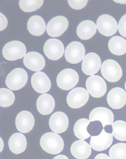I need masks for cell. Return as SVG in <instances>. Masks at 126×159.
Segmentation results:
<instances>
[{
  "mask_svg": "<svg viewBox=\"0 0 126 159\" xmlns=\"http://www.w3.org/2000/svg\"><path fill=\"white\" fill-rule=\"evenodd\" d=\"M40 145L45 152L56 155L63 150L64 142L62 138L58 134L49 132L42 135L40 140Z\"/></svg>",
  "mask_w": 126,
  "mask_h": 159,
  "instance_id": "cell-1",
  "label": "cell"
},
{
  "mask_svg": "<svg viewBox=\"0 0 126 159\" xmlns=\"http://www.w3.org/2000/svg\"><path fill=\"white\" fill-rule=\"evenodd\" d=\"M28 80L26 71L22 68H16L7 75L5 83L10 89L16 91L21 89L25 86Z\"/></svg>",
  "mask_w": 126,
  "mask_h": 159,
  "instance_id": "cell-2",
  "label": "cell"
},
{
  "mask_svg": "<svg viewBox=\"0 0 126 159\" xmlns=\"http://www.w3.org/2000/svg\"><path fill=\"white\" fill-rule=\"evenodd\" d=\"M101 70L103 76L111 83L116 82L120 80L123 75L121 66L113 60H105L101 66Z\"/></svg>",
  "mask_w": 126,
  "mask_h": 159,
  "instance_id": "cell-3",
  "label": "cell"
},
{
  "mask_svg": "<svg viewBox=\"0 0 126 159\" xmlns=\"http://www.w3.org/2000/svg\"><path fill=\"white\" fill-rule=\"evenodd\" d=\"M27 52L25 45L21 41H13L7 43L4 46L2 54L5 59L8 61L21 59Z\"/></svg>",
  "mask_w": 126,
  "mask_h": 159,
  "instance_id": "cell-4",
  "label": "cell"
},
{
  "mask_svg": "<svg viewBox=\"0 0 126 159\" xmlns=\"http://www.w3.org/2000/svg\"><path fill=\"white\" fill-rule=\"evenodd\" d=\"M79 75L74 70L66 69L63 70L58 74L56 80L59 88L69 90L74 88L79 81Z\"/></svg>",
  "mask_w": 126,
  "mask_h": 159,
  "instance_id": "cell-5",
  "label": "cell"
},
{
  "mask_svg": "<svg viewBox=\"0 0 126 159\" xmlns=\"http://www.w3.org/2000/svg\"><path fill=\"white\" fill-rule=\"evenodd\" d=\"M86 87L88 92L93 98L102 97L107 92L106 82L99 75H94L88 77L86 81Z\"/></svg>",
  "mask_w": 126,
  "mask_h": 159,
  "instance_id": "cell-6",
  "label": "cell"
},
{
  "mask_svg": "<svg viewBox=\"0 0 126 159\" xmlns=\"http://www.w3.org/2000/svg\"><path fill=\"white\" fill-rule=\"evenodd\" d=\"M89 98L87 91L84 88L78 87L69 92L67 96V102L69 107L78 109L85 105Z\"/></svg>",
  "mask_w": 126,
  "mask_h": 159,
  "instance_id": "cell-7",
  "label": "cell"
},
{
  "mask_svg": "<svg viewBox=\"0 0 126 159\" xmlns=\"http://www.w3.org/2000/svg\"><path fill=\"white\" fill-rule=\"evenodd\" d=\"M97 25L99 33L106 37L114 35L118 30V24L116 20L107 14L99 16L97 20Z\"/></svg>",
  "mask_w": 126,
  "mask_h": 159,
  "instance_id": "cell-8",
  "label": "cell"
},
{
  "mask_svg": "<svg viewBox=\"0 0 126 159\" xmlns=\"http://www.w3.org/2000/svg\"><path fill=\"white\" fill-rule=\"evenodd\" d=\"M85 52V49L82 43L78 41H73L69 43L66 48L65 57L69 63L78 64L83 59Z\"/></svg>",
  "mask_w": 126,
  "mask_h": 159,
  "instance_id": "cell-9",
  "label": "cell"
},
{
  "mask_svg": "<svg viewBox=\"0 0 126 159\" xmlns=\"http://www.w3.org/2000/svg\"><path fill=\"white\" fill-rule=\"evenodd\" d=\"M43 50L45 55L49 59L56 61L62 57L65 47L63 43L59 40L49 39L45 43Z\"/></svg>",
  "mask_w": 126,
  "mask_h": 159,
  "instance_id": "cell-10",
  "label": "cell"
},
{
  "mask_svg": "<svg viewBox=\"0 0 126 159\" xmlns=\"http://www.w3.org/2000/svg\"><path fill=\"white\" fill-rule=\"evenodd\" d=\"M68 26V20L65 17L56 16L48 22L46 27L47 32L50 37H59L67 30Z\"/></svg>",
  "mask_w": 126,
  "mask_h": 159,
  "instance_id": "cell-11",
  "label": "cell"
},
{
  "mask_svg": "<svg viewBox=\"0 0 126 159\" xmlns=\"http://www.w3.org/2000/svg\"><path fill=\"white\" fill-rule=\"evenodd\" d=\"M101 60L98 55L90 52L84 57L82 64V70L85 74L94 75L100 69Z\"/></svg>",
  "mask_w": 126,
  "mask_h": 159,
  "instance_id": "cell-12",
  "label": "cell"
},
{
  "mask_svg": "<svg viewBox=\"0 0 126 159\" xmlns=\"http://www.w3.org/2000/svg\"><path fill=\"white\" fill-rule=\"evenodd\" d=\"M90 122L99 121L102 123L103 128L107 125L113 124L114 115L112 111L108 108L104 107H98L94 109L89 115Z\"/></svg>",
  "mask_w": 126,
  "mask_h": 159,
  "instance_id": "cell-13",
  "label": "cell"
},
{
  "mask_svg": "<svg viewBox=\"0 0 126 159\" xmlns=\"http://www.w3.org/2000/svg\"><path fill=\"white\" fill-rule=\"evenodd\" d=\"M69 120L67 115L61 111H57L52 114L49 121L51 129L56 133L65 132L69 127Z\"/></svg>",
  "mask_w": 126,
  "mask_h": 159,
  "instance_id": "cell-14",
  "label": "cell"
},
{
  "mask_svg": "<svg viewBox=\"0 0 126 159\" xmlns=\"http://www.w3.org/2000/svg\"><path fill=\"white\" fill-rule=\"evenodd\" d=\"M35 120L32 113L28 111H22L18 113L15 120L17 129L22 133H29L34 126Z\"/></svg>",
  "mask_w": 126,
  "mask_h": 159,
  "instance_id": "cell-15",
  "label": "cell"
},
{
  "mask_svg": "<svg viewBox=\"0 0 126 159\" xmlns=\"http://www.w3.org/2000/svg\"><path fill=\"white\" fill-rule=\"evenodd\" d=\"M113 142L112 134L107 133L103 129L99 135L92 136L90 144L94 150L101 151L106 150L111 145Z\"/></svg>",
  "mask_w": 126,
  "mask_h": 159,
  "instance_id": "cell-16",
  "label": "cell"
},
{
  "mask_svg": "<svg viewBox=\"0 0 126 159\" xmlns=\"http://www.w3.org/2000/svg\"><path fill=\"white\" fill-rule=\"evenodd\" d=\"M107 101L109 106L112 109H121L126 103V93L125 90L120 88L112 89L107 95Z\"/></svg>",
  "mask_w": 126,
  "mask_h": 159,
  "instance_id": "cell-17",
  "label": "cell"
},
{
  "mask_svg": "<svg viewBox=\"0 0 126 159\" xmlns=\"http://www.w3.org/2000/svg\"><path fill=\"white\" fill-rule=\"evenodd\" d=\"M31 82L34 89L39 93L48 92L51 87L50 79L43 72H37L34 74L32 77Z\"/></svg>",
  "mask_w": 126,
  "mask_h": 159,
  "instance_id": "cell-18",
  "label": "cell"
},
{
  "mask_svg": "<svg viewBox=\"0 0 126 159\" xmlns=\"http://www.w3.org/2000/svg\"><path fill=\"white\" fill-rule=\"evenodd\" d=\"M23 63L25 67L31 70L39 72L45 67L46 62L42 55L39 52H32L27 53L24 56Z\"/></svg>",
  "mask_w": 126,
  "mask_h": 159,
  "instance_id": "cell-19",
  "label": "cell"
},
{
  "mask_svg": "<svg viewBox=\"0 0 126 159\" xmlns=\"http://www.w3.org/2000/svg\"><path fill=\"white\" fill-rule=\"evenodd\" d=\"M71 154L78 159H86L89 158L91 153V148L87 143L83 140H78L71 146Z\"/></svg>",
  "mask_w": 126,
  "mask_h": 159,
  "instance_id": "cell-20",
  "label": "cell"
},
{
  "mask_svg": "<svg viewBox=\"0 0 126 159\" xmlns=\"http://www.w3.org/2000/svg\"><path fill=\"white\" fill-rule=\"evenodd\" d=\"M36 106L37 111L41 114L48 115L54 110L55 106V100L50 94H43L37 99Z\"/></svg>",
  "mask_w": 126,
  "mask_h": 159,
  "instance_id": "cell-21",
  "label": "cell"
},
{
  "mask_svg": "<svg viewBox=\"0 0 126 159\" xmlns=\"http://www.w3.org/2000/svg\"><path fill=\"white\" fill-rule=\"evenodd\" d=\"M9 149L15 154H19L23 152L27 147L26 138L23 134L20 133L13 134L8 142Z\"/></svg>",
  "mask_w": 126,
  "mask_h": 159,
  "instance_id": "cell-22",
  "label": "cell"
},
{
  "mask_svg": "<svg viewBox=\"0 0 126 159\" xmlns=\"http://www.w3.org/2000/svg\"><path fill=\"white\" fill-rule=\"evenodd\" d=\"M97 30L94 22L90 20H85L78 25L77 28V34L80 39L88 40L95 34Z\"/></svg>",
  "mask_w": 126,
  "mask_h": 159,
  "instance_id": "cell-23",
  "label": "cell"
},
{
  "mask_svg": "<svg viewBox=\"0 0 126 159\" xmlns=\"http://www.w3.org/2000/svg\"><path fill=\"white\" fill-rule=\"evenodd\" d=\"M46 28L44 20L40 16H33L28 20L27 28L32 35L39 36L43 35L46 30Z\"/></svg>",
  "mask_w": 126,
  "mask_h": 159,
  "instance_id": "cell-24",
  "label": "cell"
},
{
  "mask_svg": "<svg viewBox=\"0 0 126 159\" xmlns=\"http://www.w3.org/2000/svg\"><path fill=\"white\" fill-rule=\"evenodd\" d=\"M108 47L110 52L115 55H123L126 52V40L123 37L116 36L109 40Z\"/></svg>",
  "mask_w": 126,
  "mask_h": 159,
  "instance_id": "cell-25",
  "label": "cell"
},
{
  "mask_svg": "<svg viewBox=\"0 0 126 159\" xmlns=\"http://www.w3.org/2000/svg\"><path fill=\"white\" fill-rule=\"evenodd\" d=\"M90 121L88 119L82 118L77 121L74 127V132L75 136L79 139L83 140L90 137L88 133L87 128Z\"/></svg>",
  "mask_w": 126,
  "mask_h": 159,
  "instance_id": "cell-26",
  "label": "cell"
},
{
  "mask_svg": "<svg viewBox=\"0 0 126 159\" xmlns=\"http://www.w3.org/2000/svg\"><path fill=\"white\" fill-rule=\"evenodd\" d=\"M112 135L116 139L121 141H126V122L118 120L112 124Z\"/></svg>",
  "mask_w": 126,
  "mask_h": 159,
  "instance_id": "cell-27",
  "label": "cell"
},
{
  "mask_svg": "<svg viewBox=\"0 0 126 159\" xmlns=\"http://www.w3.org/2000/svg\"><path fill=\"white\" fill-rule=\"evenodd\" d=\"M43 2V0H20L19 5L24 12H30L40 8Z\"/></svg>",
  "mask_w": 126,
  "mask_h": 159,
  "instance_id": "cell-28",
  "label": "cell"
},
{
  "mask_svg": "<svg viewBox=\"0 0 126 159\" xmlns=\"http://www.w3.org/2000/svg\"><path fill=\"white\" fill-rule=\"evenodd\" d=\"M109 156L111 159H126V143L116 144L111 148Z\"/></svg>",
  "mask_w": 126,
  "mask_h": 159,
  "instance_id": "cell-29",
  "label": "cell"
},
{
  "mask_svg": "<svg viewBox=\"0 0 126 159\" xmlns=\"http://www.w3.org/2000/svg\"><path fill=\"white\" fill-rule=\"evenodd\" d=\"M0 93V106L1 107H8L14 104L15 97L12 91L6 88H1Z\"/></svg>",
  "mask_w": 126,
  "mask_h": 159,
  "instance_id": "cell-30",
  "label": "cell"
},
{
  "mask_svg": "<svg viewBox=\"0 0 126 159\" xmlns=\"http://www.w3.org/2000/svg\"><path fill=\"white\" fill-rule=\"evenodd\" d=\"M88 1H78V0H69L68 1L69 4L71 8L80 10L85 7L87 4Z\"/></svg>",
  "mask_w": 126,
  "mask_h": 159,
  "instance_id": "cell-31",
  "label": "cell"
},
{
  "mask_svg": "<svg viewBox=\"0 0 126 159\" xmlns=\"http://www.w3.org/2000/svg\"><path fill=\"white\" fill-rule=\"evenodd\" d=\"M118 30L120 34L126 38V14L122 16L120 20Z\"/></svg>",
  "mask_w": 126,
  "mask_h": 159,
  "instance_id": "cell-32",
  "label": "cell"
},
{
  "mask_svg": "<svg viewBox=\"0 0 126 159\" xmlns=\"http://www.w3.org/2000/svg\"><path fill=\"white\" fill-rule=\"evenodd\" d=\"M1 16L3 18V20L1 18V20H3V22H1V24L3 23L2 25L1 26V31L2 30H5V28L7 27V18L5 17V16L3 15V16H2L1 13Z\"/></svg>",
  "mask_w": 126,
  "mask_h": 159,
  "instance_id": "cell-33",
  "label": "cell"
},
{
  "mask_svg": "<svg viewBox=\"0 0 126 159\" xmlns=\"http://www.w3.org/2000/svg\"><path fill=\"white\" fill-rule=\"evenodd\" d=\"M94 159H111L107 155L103 154H99L95 157Z\"/></svg>",
  "mask_w": 126,
  "mask_h": 159,
  "instance_id": "cell-34",
  "label": "cell"
},
{
  "mask_svg": "<svg viewBox=\"0 0 126 159\" xmlns=\"http://www.w3.org/2000/svg\"><path fill=\"white\" fill-rule=\"evenodd\" d=\"M53 159H69V158L65 155H59L55 157Z\"/></svg>",
  "mask_w": 126,
  "mask_h": 159,
  "instance_id": "cell-35",
  "label": "cell"
},
{
  "mask_svg": "<svg viewBox=\"0 0 126 159\" xmlns=\"http://www.w3.org/2000/svg\"><path fill=\"white\" fill-rule=\"evenodd\" d=\"M117 1L118 2H118V3H123V4H126V1Z\"/></svg>",
  "mask_w": 126,
  "mask_h": 159,
  "instance_id": "cell-36",
  "label": "cell"
},
{
  "mask_svg": "<svg viewBox=\"0 0 126 159\" xmlns=\"http://www.w3.org/2000/svg\"><path fill=\"white\" fill-rule=\"evenodd\" d=\"M125 89L126 91V81L125 83Z\"/></svg>",
  "mask_w": 126,
  "mask_h": 159,
  "instance_id": "cell-37",
  "label": "cell"
}]
</instances>
